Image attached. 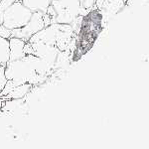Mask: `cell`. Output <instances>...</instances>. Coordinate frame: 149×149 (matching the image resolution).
Listing matches in <instances>:
<instances>
[{
	"label": "cell",
	"mask_w": 149,
	"mask_h": 149,
	"mask_svg": "<svg viewBox=\"0 0 149 149\" xmlns=\"http://www.w3.org/2000/svg\"><path fill=\"white\" fill-rule=\"evenodd\" d=\"M48 66L40 58L33 55H25L16 61H8L5 66V76L15 86L30 84L39 85L51 72Z\"/></svg>",
	"instance_id": "6da1fadb"
},
{
	"label": "cell",
	"mask_w": 149,
	"mask_h": 149,
	"mask_svg": "<svg viewBox=\"0 0 149 149\" xmlns=\"http://www.w3.org/2000/svg\"><path fill=\"white\" fill-rule=\"evenodd\" d=\"M32 13L33 12H31L22 3V1L19 0L3 12L2 25L10 30L22 28L30 20Z\"/></svg>",
	"instance_id": "7a4b0ae2"
},
{
	"label": "cell",
	"mask_w": 149,
	"mask_h": 149,
	"mask_svg": "<svg viewBox=\"0 0 149 149\" xmlns=\"http://www.w3.org/2000/svg\"><path fill=\"white\" fill-rule=\"evenodd\" d=\"M24 53L26 55H33V56L40 58L53 69V67L56 64L60 50L57 47L45 44V43L26 42L25 47H24Z\"/></svg>",
	"instance_id": "3957f363"
},
{
	"label": "cell",
	"mask_w": 149,
	"mask_h": 149,
	"mask_svg": "<svg viewBox=\"0 0 149 149\" xmlns=\"http://www.w3.org/2000/svg\"><path fill=\"white\" fill-rule=\"evenodd\" d=\"M45 27L44 13L42 12H33L30 20L22 28L11 30V37H16L19 39L28 42L30 38L36 33L42 30Z\"/></svg>",
	"instance_id": "277c9868"
},
{
	"label": "cell",
	"mask_w": 149,
	"mask_h": 149,
	"mask_svg": "<svg viewBox=\"0 0 149 149\" xmlns=\"http://www.w3.org/2000/svg\"><path fill=\"white\" fill-rule=\"evenodd\" d=\"M9 41V50H10V56H9V61H16L25 56L24 53V47H25L26 42L19 38L10 37Z\"/></svg>",
	"instance_id": "5b68a950"
},
{
	"label": "cell",
	"mask_w": 149,
	"mask_h": 149,
	"mask_svg": "<svg viewBox=\"0 0 149 149\" xmlns=\"http://www.w3.org/2000/svg\"><path fill=\"white\" fill-rule=\"evenodd\" d=\"M31 12L46 13L48 8L52 4V0H21Z\"/></svg>",
	"instance_id": "8992f818"
},
{
	"label": "cell",
	"mask_w": 149,
	"mask_h": 149,
	"mask_svg": "<svg viewBox=\"0 0 149 149\" xmlns=\"http://www.w3.org/2000/svg\"><path fill=\"white\" fill-rule=\"evenodd\" d=\"M33 86L30 84H24L17 86H14L12 91L6 95L5 100H23L29 93L31 92Z\"/></svg>",
	"instance_id": "52a82bcc"
},
{
	"label": "cell",
	"mask_w": 149,
	"mask_h": 149,
	"mask_svg": "<svg viewBox=\"0 0 149 149\" xmlns=\"http://www.w3.org/2000/svg\"><path fill=\"white\" fill-rule=\"evenodd\" d=\"M10 50L8 39L0 37V64H6L9 61Z\"/></svg>",
	"instance_id": "ba28073f"
},
{
	"label": "cell",
	"mask_w": 149,
	"mask_h": 149,
	"mask_svg": "<svg viewBox=\"0 0 149 149\" xmlns=\"http://www.w3.org/2000/svg\"><path fill=\"white\" fill-rule=\"evenodd\" d=\"M5 66L6 64H0V93L2 92L8 81L5 76Z\"/></svg>",
	"instance_id": "9c48e42d"
},
{
	"label": "cell",
	"mask_w": 149,
	"mask_h": 149,
	"mask_svg": "<svg viewBox=\"0 0 149 149\" xmlns=\"http://www.w3.org/2000/svg\"><path fill=\"white\" fill-rule=\"evenodd\" d=\"M17 1L19 0H1L0 1V13H3L8 7H10L12 4H14Z\"/></svg>",
	"instance_id": "30bf717a"
},
{
	"label": "cell",
	"mask_w": 149,
	"mask_h": 149,
	"mask_svg": "<svg viewBox=\"0 0 149 149\" xmlns=\"http://www.w3.org/2000/svg\"><path fill=\"white\" fill-rule=\"evenodd\" d=\"M0 37L5 38V39H9L11 37V30L3 25H0Z\"/></svg>",
	"instance_id": "8fae6325"
},
{
	"label": "cell",
	"mask_w": 149,
	"mask_h": 149,
	"mask_svg": "<svg viewBox=\"0 0 149 149\" xmlns=\"http://www.w3.org/2000/svg\"><path fill=\"white\" fill-rule=\"evenodd\" d=\"M0 1H1V0H0Z\"/></svg>",
	"instance_id": "7c38bea8"
}]
</instances>
